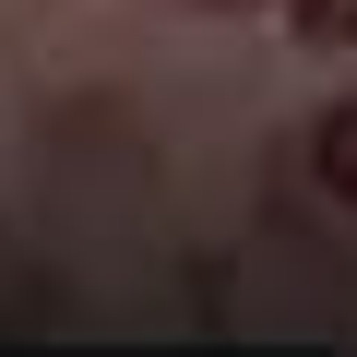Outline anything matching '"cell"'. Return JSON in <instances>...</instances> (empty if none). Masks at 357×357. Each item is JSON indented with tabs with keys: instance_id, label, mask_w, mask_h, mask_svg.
<instances>
[{
	"instance_id": "1",
	"label": "cell",
	"mask_w": 357,
	"mask_h": 357,
	"mask_svg": "<svg viewBox=\"0 0 357 357\" xmlns=\"http://www.w3.org/2000/svg\"><path fill=\"white\" fill-rule=\"evenodd\" d=\"M310 167H321V191H333V203H357V96L310 131Z\"/></svg>"
},
{
	"instance_id": "2",
	"label": "cell",
	"mask_w": 357,
	"mask_h": 357,
	"mask_svg": "<svg viewBox=\"0 0 357 357\" xmlns=\"http://www.w3.org/2000/svg\"><path fill=\"white\" fill-rule=\"evenodd\" d=\"M286 36L298 48H357V0H286Z\"/></svg>"
},
{
	"instance_id": "3",
	"label": "cell",
	"mask_w": 357,
	"mask_h": 357,
	"mask_svg": "<svg viewBox=\"0 0 357 357\" xmlns=\"http://www.w3.org/2000/svg\"><path fill=\"white\" fill-rule=\"evenodd\" d=\"M215 13H227V0H215Z\"/></svg>"
}]
</instances>
